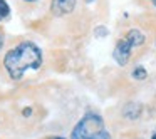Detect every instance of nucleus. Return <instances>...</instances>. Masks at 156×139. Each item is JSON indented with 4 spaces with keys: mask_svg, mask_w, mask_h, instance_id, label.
Segmentation results:
<instances>
[{
    "mask_svg": "<svg viewBox=\"0 0 156 139\" xmlns=\"http://www.w3.org/2000/svg\"><path fill=\"white\" fill-rule=\"evenodd\" d=\"M32 109H24V116H30Z\"/></svg>",
    "mask_w": 156,
    "mask_h": 139,
    "instance_id": "9d476101",
    "label": "nucleus"
},
{
    "mask_svg": "<svg viewBox=\"0 0 156 139\" xmlns=\"http://www.w3.org/2000/svg\"><path fill=\"white\" fill-rule=\"evenodd\" d=\"M10 15V7H9L7 0H0V20H4Z\"/></svg>",
    "mask_w": 156,
    "mask_h": 139,
    "instance_id": "0eeeda50",
    "label": "nucleus"
},
{
    "mask_svg": "<svg viewBox=\"0 0 156 139\" xmlns=\"http://www.w3.org/2000/svg\"><path fill=\"white\" fill-rule=\"evenodd\" d=\"M24 2H29V4H34V2H37V0H24Z\"/></svg>",
    "mask_w": 156,
    "mask_h": 139,
    "instance_id": "f8f14e48",
    "label": "nucleus"
},
{
    "mask_svg": "<svg viewBox=\"0 0 156 139\" xmlns=\"http://www.w3.org/2000/svg\"><path fill=\"white\" fill-rule=\"evenodd\" d=\"M87 2H92V0H87Z\"/></svg>",
    "mask_w": 156,
    "mask_h": 139,
    "instance_id": "2eb2a0df",
    "label": "nucleus"
},
{
    "mask_svg": "<svg viewBox=\"0 0 156 139\" xmlns=\"http://www.w3.org/2000/svg\"><path fill=\"white\" fill-rule=\"evenodd\" d=\"M94 35H98V37H106V35H108V29L106 27H98L94 30Z\"/></svg>",
    "mask_w": 156,
    "mask_h": 139,
    "instance_id": "1a4fd4ad",
    "label": "nucleus"
},
{
    "mask_svg": "<svg viewBox=\"0 0 156 139\" xmlns=\"http://www.w3.org/2000/svg\"><path fill=\"white\" fill-rule=\"evenodd\" d=\"M102 129H104V121H102L101 116L94 114V112H87L72 129L71 139H89L92 136L99 134Z\"/></svg>",
    "mask_w": 156,
    "mask_h": 139,
    "instance_id": "7ed1b4c3",
    "label": "nucleus"
},
{
    "mask_svg": "<svg viewBox=\"0 0 156 139\" xmlns=\"http://www.w3.org/2000/svg\"><path fill=\"white\" fill-rule=\"evenodd\" d=\"M55 139H64V137H55Z\"/></svg>",
    "mask_w": 156,
    "mask_h": 139,
    "instance_id": "4468645a",
    "label": "nucleus"
},
{
    "mask_svg": "<svg viewBox=\"0 0 156 139\" xmlns=\"http://www.w3.org/2000/svg\"><path fill=\"white\" fill-rule=\"evenodd\" d=\"M42 65V52L34 42H20L17 47L9 50L4 57V67L14 81H20L25 71L39 69Z\"/></svg>",
    "mask_w": 156,
    "mask_h": 139,
    "instance_id": "f257e3e1",
    "label": "nucleus"
},
{
    "mask_svg": "<svg viewBox=\"0 0 156 139\" xmlns=\"http://www.w3.org/2000/svg\"><path fill=\"white\" fill-rule=\"evenodd\" d=\"M139 114H141V106L134 104V102H129L124 109H122V116L126 119H138Z\"/></svg>",
    "mask_w": 156,
    "mask_h": 139,
    "instance_id": "39448f33",
    "label": "nucleus"
},
{
    "mask_svg": "<svg viewBox=\"0 0 156 139\" xmlns=\"http://www.w3.org/2000/svg\"><path fill=\"white\" fill-rule=\"evenodd\" d=\"M151 2H153V5H154V7H156V0H151Z\"/></svg>",
    "mask_w": 156,
    "mask_h": 139,
    "instance_id": "ddd939ff",
    "label": "nucleus"
},
{
    "mask_svg": "<svg viewBox=\"0 0 156 139\" xmlns=\"http://www.w3.org/2000/svg\"><path fill=\"white\" fill-rule=\"evenodd\" d=\"M131 75L136 81H144V79L148 77V72H146V69L143 67V65H138V67H134V71H133Z\"/></svg>",
    "mask_w": 156,
    "mask_h": 139,
    "instance_id": "423d86ee",
    "label": "nucleus"
},
{
    "mask_svg": "<svg viewBox=\"0 0 156 139\" xmlns=\"http://www.w3.org/2000/svg\"><path fill=\"white\" fill-rule=\"evenodd\" d=\"M77 0H52L51 4V10L55 17H64L74 12Z\"/></svg>",
    "mask_w": 156,
    "mask_h": 139,
    "instance_id": "20e7f679",
    "label": "nucleus"
},
{
    "mask_svg": "<svg viewBox=\"0 0 156 139\" xmlns=\"http://www.w3.org/2000/svg\"><path fill=\"white\" fill-rule=\"evenodd\" d=\"M144 40H146V37H144V34H143L141 30H138V29H131V30H128V34H126L121 40H118L114 50H112V57H114V61L118 62L119 65H126L129 62V59H131L133 49L143 45Z\"/></svg>",
    "mask_w": 156,
    "mask_h": 139,
    "instance_id": "f03ea898",
    "label": "nucleus"
},
{
    "mask_svg": "<svg viewBox=\"0 0 156 139\" xmlns=\"http://www.w3.org/2000/svg\"><path fill=\"white\" fill-rule=\"evenodd\" d=\"M89 139H111V134H109L106 129H102L99 134H96V136H92V137H89Z\"/></svg>",
    "mask_w": 156,
    "mask_h": 139,
    "instance_id": "6e6552de",
    "label": "nucleus"
},
{
    "mask_svg": "<svg viewBox=\"0 0 156 139\" xmlns=\"http://www.w3.org/2000/svg\"><path fill=\"white\" fill-rule=\"evenodd\" d=\"M2 45H4V37H2V34H0V49H2Z\"/></svg>",
    "mask_w": 156,
    "mask_h": 139,
    "instance_id": "9b49d317",
    "label": "nucleus"
}]
</instances>
